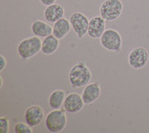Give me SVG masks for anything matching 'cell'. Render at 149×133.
<instances>
[{
  "label": "cell",
  "instance_id": "6",
  "mask_svg": "<svg viewBox=\"0 0 149 133\" xmlns=\"http://www.w3.org/2000/svg\"><path fill=\"white\" fill-rule=\"evenodd\" d=\"M69 20L73 31L78 38H83L87 34L90 20L83 13L80 11L74 12L71 14Z\"/></svg>",
  "mask_w": 149,
  "mask_h": 133
},
{
  "label": "cell",
  "instance_id": "17",
  "mask_svg": "<svg viewBox=\"0 0 149 133\" xmlns=\"http://www.w3.org/2000/svg\"><path fill=\"white\" fill-rule=\"evenodd\" d=\"M14 132L16 133H32L33 130L26 122H19L14 125Z\"/></svg>",
  "mask_w": 149,
  "mask_h": 133
},
{
  "label": "cell",
  "instance_id": "1",
  "mask_svg": "<svg viewBox=\"0 0 149 133\" xmlns=\"http://www.w3.org/2000/svg\"><path fill=\"white\" fill-rule=\"evenodd\" d=\"M92 73L90 68L82 62L72 66L69 72V81L74 88L84 87L90 83Z\"/></svg>",
  "mask_w": 149,
  "mask_h": 133
},
{
  "label": "cell",
  "instance_id": "20",
  "mask_svg": "<svg viewBox=\"0 0 149 133\" xmlns=\"http://www.w3.org/2000/svg\"><path fill=\"white\" fill-rule=\"evenodd\" d=\"M57 0H40V2L42 3V5H43L44 6H49V5H51L52 4L55 3V2Z\"/></svg>",
  "mask_w": 149,
  "mask_h": 133
},
{
  "label": "cell",
  "instance_id": "21",
  "mask_svg": "<svg viewBox=\"0 0 149 133\" xmlns=\"http://www.w3.org/2000/svg\"><path fill=\"white\" fill-rule=\"evenodd\" d=\"M3 85V80H2V77H0V88H2Z\"/></svg>",
  "mask_w": 149,
  "mask_h": 133
},
{
  "label": "cell",
  "instance_id": "9",
  "mask_svg": "<svg viewBox=\"0 0 149 133\" xmlns=\"http://www.w3.org/2000/svg\"><path fill=\"white\" fill-rule=\"evenodd\" d=\"M84 105L81 95L77 93H71L65 98L63 107L66 112L75 114L81 111Z\"/></svg>",
  "mask_w": 149,
  "mask_h": 133
},
{
  "label": "cell",
  "instance_id": "3",
  "mask_svg": "<svg viewBox=\"0 0 149 133\" xmlns=\"http://www.w3.org/2000/svg\"><path fill=\"white\" fill-rule=\"evenodd\" d=\"M41 48L40 38L34 36L21 41L17 46V52L22 60H28L38 54L41 51Z\"/></svg>",
  "mask_w": 149,
  "mask_h": 133
},
{
  "label": "cell",
  "instance_id": "11",
  "mask_svg": "<svg viewBox=\"0 0 149 133\" xmlns=\"http://www.w3.org/2000/svg\"><path fill=\"white\" fill-rule=\"evenodd\" d=\"M106 20L101 16H95L91 18L89 23L87 34L93 39H98L102 37L106 30Z\"/></svg>",
  "mask_w": 149,
  "mask_h": 133
},
{
  "label": "cell",
  "instance_id": "5",
  "mask_svg": "<svg viewBox=\"0 0 149 133\" xmlns=\"http://www.w3.org/2000/svg\"><path fill=\"white\" fill-rule=\"evenodd\" d=\"M100 43L107 51L119 52L122 46V36L116 29H107L100 38Z\"/></svg>",
  "mask_w": 149,
  "mask_h": 133
},
{
  "label": "cell",
  "instance_id": "14",
  "mask_svg": "<svg viewBox=\"0 0 149 133\" xmlns=\"http://www.w3.org/2000/svg\"><path fill=\"white\" fill-rule=\"evenodd\" d=\"M71 27L72 26L70 20L63 17L54 23L52 26V34L58 39H63L70 32Z\"/></svg>",
  "mask_w": 149,
  "mask_h": 133
},
{
  "label": "cell",
  "instance_id": "18",
  "mask_svg": "<svg viewBox=\"0 0 149 133\" xmlns=\"http://www.w3.org/2000/svg\"><path fill=\"white\" fill-rule=\"evenodd\" d=\"M0 132H9V120L6 117L2 116L0 118Z\"/></svg>",
  "mask_w": 149,
  "mask_h": 133
},
{
  "label": "cell",
  "instance_id": "19",
  "mask_svg": "<svg viewBox=\"0 0 149 133\" xmlns=\"http://www.w3.org/2000/svg\"><path fill=\"white\" fill-rule=\"evenodd\" d=\"M7 66V60L4 55H0V72H3Z\"/></svg>",
  "mask_w": 149,
  "mask_h": 133
},
{
  "label": "cell",
  "instance_id": "16",
  "mask_svg": "<svg viewBox=\"0 0 149 133\" xmlns=\"http://www.w3.org/2000/svg\"><path fill=\"white\" fill-rule=\"evenodd\" d=\"M66 93L63 90H55L49 97V105L52 109H59L63 105L66 98Z\"/></svg>",
  "mask_w": 149,
  "mask_h": 133
},
{
  "label": "cell",
  "instance_id": "10",
  "mask_svg": "<svg viewBox=\"0 0 149 133\" xmlns=\"http://www.w3.org/2000/svg\"><path fill=\"white\" fill-rule=\"evenodd\" d=\"M102 94L100 85L98 82H90L84 88L81 97L85 105H90L100 97Z\"/></svg>",
  "mask_w": 149,
  "mask_h": 133
},
{
  "label": "cell",
  "instance_id": "15",
  "mask_svg": "<svg viewBox=\"0 0 149 133\" xmlns=\"http://www.w3.org/2000/svg\"><path fill=\"white\" fill-rule=\"evenodd\" d=\"M59 39L56 38L53 34L49 35L43 38L42 41V48L41 52L42 54L46 55H52L59 48Z\"/></svg>",
  "mask_w": 149,
  "mask_h": 133
},
{
  "label": "cell",
  "instance_id": "13",
  "mask_svg": "<svg viewBox=\"0 0 149 133\" xmlns=\"http://www.w3.org/2000/svg\"><path fill=\"white\" fill-rule=\"evenodd\" d=\"M31 30L33 34L39 38H46L52 34V27L47 22L40 20H36L31 23Z\"/></svg>",
  "mask_w": 149,
  "mask_h": 133
},
{
  "label": "cell",
  "instance_id": "4",
  "mask_svg": "<svg viewBox=\"0 0 149 133\" xmlns=\"http://www.w3.org/2000/svg\"><path fill=\"white\" fill-rule=\"evenodd\" d=\"M123 10V3L121 0H104L99 8L100 16L107 22L117 20Z\"/></svg>",
  "mask_w": 149,
  "mask_h": 133
},
{
  "label": "cell",
  "instance_id": "7",
  "mask_svg": "<svg viewBox=\"0 0 149 133\" xmlns=\"http://www.w3.org/2000/svg\"><path fill=\"white\" fill-rule=\"evenodd\" d=\"M148 62V52L143 46H137L133 49L128 55V64L132 68H143Z\"/></svg>",
  "mask_w": 149,
  "mask_h": 133
},
{
  "label": "cell",
  "instance_id": "8",
  "mask_svg": "<svg viewBox=\"0 0 149 133\" xmlns=\"http://www.w3.org/2000/svg\"><path fill=\"white\" fill-rule=\"evenodd\" d=\"M44 111L40 106L34 105L26 108L24 114L25 122L31 127H35L44 120Z\"/></svg>",
  "mask_w": 149,
  "mask_h": 133
},
{
  "label": "cell",
  "instance_id": "2",
  "mask_svg": "<svg viewBox=\"0 0 149 133\" xmlns=\"http://www.w3.org/2000/svg\"><path fill=\"white\" fill-rule=\"evenodd\" d=\"M66 111L64 108L53 109L45 118V126L47 130L52 133H59L63 131L67 123Z\"/></svg>",
  "mask_w": 149,
  "mask_h": 133
},
{
  "label": "cell",
  "instance_id": "12",
  "mask_svg": "<svg viewBox=\"0 0 149 133\" xmlns=\"http://www.w3.org/2000/svg\"><path fill=\"white\" fill-rule=\"evenodd\" d=\"M65 10L63 5L54 3L46 8L44 10V18L48 22L54 23L63 18Z\"/></svg>",
  "mask_w": 149,
  "mask_h": 133
}]
</instances>
